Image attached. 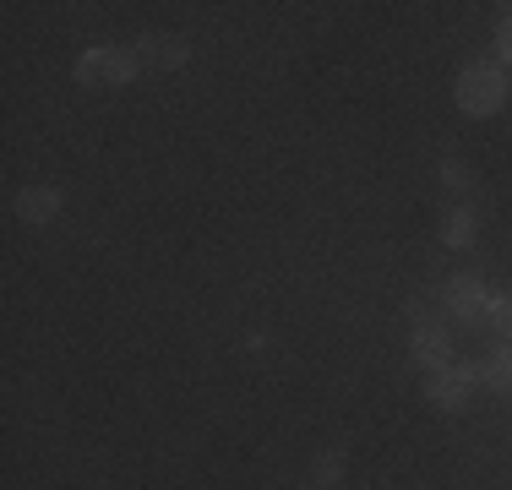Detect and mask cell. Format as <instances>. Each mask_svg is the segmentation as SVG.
Here are the masks:
<instances>
[{"label":"cell","instance_id":"obj_10","mask_svg":"<svg viewBox=\"0 0 512 490\" xmlns=\"http://www.w3.org/2000/svg\"><path fill=\"white\" fill-rule=\"evenodd\" d=\"M338 474H344V447H333V452H322V458H316V490L333 485Z\"/></svg>","mask_w":512,"mask_h":490},{"label":"cell","instance_id":"obj_12","mask_svg":"<svg viewBox=\"0 0 512 490\" xmlns=\"http://www.w3.org/2000/svg\"><path fill=\"white\" fill-rule=\"evenodd\" d=\"M442 180H447V191H469L474 186V175L458 164V158H447V164H442Z\"/></svg>","mask_w":512,"mask_h":490},{"label":"cell","instance_id":"obj_5","mask_svg":"<svg viewBox=\"0 0 512 490\" xmlns=\"http://www.w3.org/2000/svg\"><path fill=\"white\" fill-rule=\"evenodd\" d=\"M414 360L425 365V371H442L447 360H453V343H447L442 327L431 322H414Z\"/></svg>","mask_w":512,"mask_h":490},{"label":"cell","instance_id":"obj_8","mask_svg":"<svg viewBox=\"0 0 512 490\" xmlns=\"http://www.w3.org/2000/svg\"><path fill=\"white\" fill-rule=\"evenodd\" d=\"M442 240L453 245V251H463V245H474V213H469V207H458V213H447V224H442Z\"/></svg>","mask_w":512,"mask_h":490},{"label":"cell","instance_id":"obj_4","mask_svg":"<svg viewBox=\"0 0 512 490\" xmlns=\"http://www.w3.org/2000/svg\"><path fill=\"white\" fill-rule=\"evenodd\" d=\"M469 387H474L469 365H442V371H431V403L436 409H463V403H469Z\"/></svg>","mask_w":512,"mask_h":490},{"label":"cell","instance_id":"obj_1","mask_svg":"<svg viewBox=\"0 0 512 490\" xmlns=\"http://www.w3.org/2000/svg\"><path fill=\"white\" fill-rule=\"evenodd\" d=\"M502 104H507V71L502 66H463V77H458L463 115H496Z\"/></svg>","mask_w":512,"mask_h":490},{"label":"cell","instance_id":"obj_11","mask_svg":"<svg viewBox=\"0 0 512 490\" xmlns=\"http://www.w3.org/2000/svg\"><path fill=\"white\" fill-rule=\"evenodd\" d=\"M485 322L502 327V333L512 338V294H491V305H485Z\"/></svg>","mask_w":512,"mask_h":490},{"label":"cell","instance_id":"obj_2","mask_svg":"<svg viewBox=\"0 0 512 490\" xmlns=\"http://www.w3.org/2000/svg\"><path fill=\"white\" fill-rule=\"evenodd\" d=\"M137 77V55L131 49H88L77 60V82L82 88H120Z\"/></svg>","mask_w":512,"mask_h":490},{"label":"cell","instance_id":"obj_7","mask_svg":"<svg viewBox=\"0 0 512 490\" xmlns=\"http://www.w3.org/2000/svg\"><path fill=\"white\" fill-rule=\"evenodd\" d=\"M447 305H453V316H463V322H485L491 294L474 284V278H453V284H447Z\"/></svg>","mask_w":512,"mask_h":490},{"label":"cell","instance_id":"obj_13","mask_svg":"<svg viewBox=\"0 0 512 490\" xmlns=\"http://www.w3.org/2000/svg\"><path fill=\"white\" fill-rule=\"evenodd\" d=\"M496 49H502V60L512 66V11L502 17V28H496Z\"/></svg>","mask_w":512,"mask_h":490},{"label":"cell","instance_id":"obj_3","mask_svg":"<svg viewBox=\"0 0 512 490\" xmlns=\"http://www.w3.org/2000/svg\"><path fill=\"white\" fill-rule=\"evenodd\" d=\"M137 66H158V71H180L191 60V49H186V39L180 33H142L137 39Z\"/></svg>","mask_w":512,"mask_h":490},{"label":"cell","instance_id":"obj_9","mask_svg":"<svg viewBox=\"0 0 512 490\" xmlns=\"http://www.w3.org/2000/svg\"><path fill=\"white\" fill-rule=\"evenodd\" d=\"M480 376H485L496 392H512V349H496L491 360L480 365Z\"/></svg>","mask_w":512,"mask_h":490},{"label":"cell","instance_id":"obj_6","mask_svg":"<svg viewBox=\"0 0 512 490\" xmlns=\"http://www.w3.org/2000/svg\"><path fill=\"white\" fill-rule=\"evenodd\" d=\"M17 218H28V224H50V218H60V191L55 186H22L17 191Z\"/></svg>","mask_w":512,"mask_h":490}]
</instances>
